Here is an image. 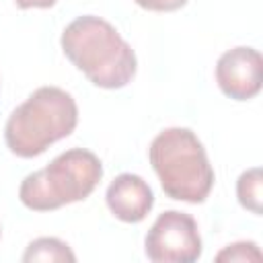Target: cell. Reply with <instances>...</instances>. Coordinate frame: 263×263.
<instances>
[{"label": "cell", "instance_id": "9c48e42d", "mask_svg": "<svg viewBox=\"0 0 263 263\" xmlns=\"http://www.w3.org/2000/svg\"><path fill=\"white\" fill-rule=\"evenodd\" d=\"M261 185H263V177H261V168L257 166L245 171L236 181V195L240 205L257 216L261 214Z\"/></svg>", "mask_w": 263, "mask_h": 263}, {"label": "cell", "instance_id": "8992f818", "mask_svg": "<svg viewBox=\"0 0 263 263\" xmlns=\"http://www.w3.org/2000/svg\"><path fill=\"white\" fill-rule=\"evenodd\" d=\"M220 90L234 101H249L259 95L263 84V58L253 47H232L216 64Z\"/></svg>", "mask_w": 263, "mask_h": 263}, {"label": "cell", "instance_id": "277c9868", "mask_svg": "<svg viewBox=\"0 0 263 263\" xmlns=\"http://www.w3.org/2000/svg\"><path fill=\"white\" fill-rule=\"evenodd\" d=\"M101 177L99 156L84 148H72L58 154L45 168L27 175L18 187V199L33 212H51L86 199Z\"/></svg>", "mask_w": 263, "mask_h": 263}, {"label": "cell", "instance_id": "ba28073f", "mask_svg": "<svg viewBox=\"0 0 263 263\" xmlns=\"http://www.w3.org/2000/svg\"><path fill=\"white\" fill-rule=\"evenodd\" d=\"M23 261L31 263V261H76V255L72 253V249L53 236H41L35 238L33 242H29L27 251L23 253Z\"/></svg>", "mask_w": 263, "mask_h": 263}, {"label": "cell", "instance_id": "8fae6325", "mask_svg": "<svg viewBox=\"0 0 263 263\" xmlns=\"http://www.w3.org/2000/svg\"><path fill=\"white\" fill-rule=\"evenodd\" d=\"M138 6L154 12H173L187 4V0H134Z\"/></svg>", "mask_w": 263, "mask_h": 263}, {"label": "cell", "instance_id": "30bf717a", "mask_svg": "<svg viewBox=\"0 0 263 263\" xmlns=\"http://www.w3.org/2000/svg\"><path fill=\"white\" fill-rule=\"evenodd\" d=\"M216 261H261V251L253 240L228 245L216 255Z\"/></svg>", "mask_w": 263, "mask_h": 263}, {"label": "cell", "instance_id": "7c38bea8", "mask_svg": "<svg viewBox=\"0 0 263 263\" xmlns=\"http://www.w3.org/2000/svg\"><path fill=\"white\" fill-rule=\"evenodd\" d=\"M18 8H51L58 0H14Z\"/></svg>", "mask_w": 263, "mask_h": 263}, {"label": "cell", "instance_id": "3957f363", "mask_svg": "<svg viewBox=\"0 0 263 263\" xmlns=\"http://www.w3.org/2000/svg\"><path fill=\"white\" fill-rule=\"evenodd\" d=\"M162 191L177 201L201 203L214 187V168L199 138L187 127L162 129L148 148Z\"/></svg>", "mask_w": 263, "mask_h": 263}, {"label": "cell", "instance_id": "7a4b0ae2", "mask_svg": "<svg viewBox=\"0 0 263 263\" xmlns=\"http://www.w3.org/2000/svg\"><path fill=\"white\" fill-rule=\"evenodd\" d=\"M78 123V107L60 86H41L6 119L4 142L21 158L43 154L53 142L68 138Z\"/></svg>", "mask_w": 263, "mask_h": 263}, {"label": "cell", "instance_id": "5b68a950", "mask_svg": "<svg viewBox=\"0 0 263 263\" xmlns=\"http://www.w3.org/2000/svg\"><path fill=\"white\" fill-rule=\"evenodd\" d=\"M144 249L154 263H193L203 249L197 222L179 210L162 212L150 226Z\"/></svg>", "mask_w": 263, "mask_h": 263}, {"label": "cell", "instance_id": "52a82bcc", "mask_svg": "<svg viewBox=\"0 0 263 263\" xmlns=\"http://www.w3.org/2000/svg\"><path fill=\"white\" fill-rule=\"evenodd\" d=\"M105 199L111 214L127 224L142 222L154 205V193L150 185L140 175H132V173L117 175L107 187Z\"/></svg>", "mask_w": 263, "mask_h": 263}, {"label": "cell", "instance_id": "6da1fadb", "mask_svg": "<svg viewBox=\"0 0 263 263\" xmlns=\"http://www.w3.org/2000/svg\"><path fill=\"white\" fill-rule=\"evenodd\" d=\"M66 58L99 88H123L136 76V53L117 29L95 14L74 18L62 33Z\"/></svg>", "mask_w": 263, "mask_h": 263}]
</instances>
